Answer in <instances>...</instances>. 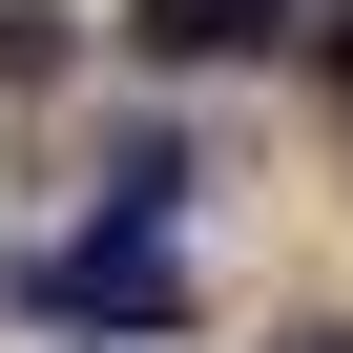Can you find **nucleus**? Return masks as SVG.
<instances>
[{
    "instance_id": "3",
    "label": "nucleus",
    "mask_w": 353,
    "mask_h": 353,
    "mask_svg": "<svg viewBox=\"0 0 353 353\" xmlns=\"http://www.w3.org/2000/svg\"><path fill=\"white\" fill-rule=\"evenodd\" d=\"M312 353H353V332H312Z\"/></svg>"
},
{
    "instance_id": "2",
    "label": "nucleus",
    "mask_w": 353,
    "mask_h": 353,
    "mask_svg": "<svg viewBox=\"0 0 353 353\" xmlns=\"http://www.w3.org/2000/svg\"><path fill=\"white\" fill-rule=\"evenodd\" d=\"M270 21H291V0H125V42H145V63H250Z\"/></svg>"
},
{
    "instance_id": "1",
    "label": "nucleus",
    "mask_w": 353,
    "mask_h": 353,
    "mask_svg": "<svg viewBox=\"0 0 353 353\" xmlns=\"http://www.w3.org/2000/svg\"><path fill=\"white\" fill-rule=\"evenodd\" d=\"M42 312H63V332H166V312H188V250H166V208L63 229V250H42Z\"/></svg>"
}]
</instances>
